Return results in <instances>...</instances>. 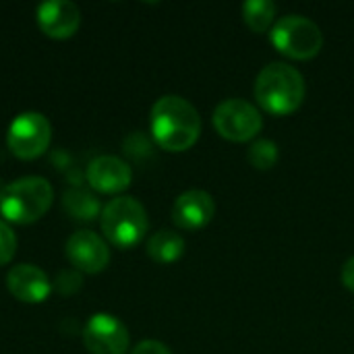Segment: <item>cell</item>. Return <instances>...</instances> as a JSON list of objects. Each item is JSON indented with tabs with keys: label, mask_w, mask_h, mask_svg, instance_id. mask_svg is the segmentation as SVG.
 <instances>
[{
	"label": "cell",
	"mask_w": 354,
	"mask_h": 354,
	"mask_svg": "<svg viewBox=\"0 0 354 354\" xmlns=\"http://www.w3.org/2000/svg\"><path fill=\"white\" fill-rule=\"evenodd\" d=\"M131 354H172L170 353V348L166 346V344H162V342H158V340H143V342H139Z\"/></svg>",
	"instance_id": "cell-19"
},
{
	"label": "cell",
	"mask_w": 354,
	"mask_h": 354,
	"mask_svg": "<svg viewBox=\"0 0 354 354\" xmlns=\"http://www.w3.org/2000/svg\"><path fill=\"white\" fill-rule=\"evenodd\" d=\"M153 141L172 153L191 149L201 135V116L197 108L180 95H162L151 106L149 118Z\"/></svg>",
	"instance_id": "cell-1"
},
{
	"label": "cell",
	"mask_w": 354,
	"mask_h": 354,
	"mask_svg": "<svg viewBox=\"0 0 354 354\" xmlns=\"http://www.w3.org/2000/svg\"><path fill=\"white\" fill-rule=\"evenodd\" d=\"M6 286H8V292L17 301L29 303V305L44 303L52 292V284H50L48 274L44 270H39L37 266H31V263L15 266L6 276Z\"/></svg>",
	"instance_id": "cell-13"
},
{
	"label": "cell",
	"mask_w": 354,
	"mask_h": 354,
	"mask_svg": "<svg viewBox=\"0 0 354 354\" xmlns=\"http://www.w3.org/2000/svg\"><path fill=\"white\" fill-rule=\"evenodd\" d=\"M100 226L104 236L116 249L137 247L149 228L147 212L135 197H114L100 216Z\"/></svg>",
	"instance_id": "cell-4"
},
{
	"label": "cell",
	"mask_w": 354,
	"mask_h": 354,
	"mask_svg": "<svg viewBox=\"0 0 354 354\" xmlns=\"http://www.w3.org/2000/svg\"><path fill=\"white\" fill-rule=\"evenodd\" d=\"M62 207L71 218L83 222H91L97 216H102L100 201L85 189H68L62 197Z\"/></svg>",
	"instance_id": "cell-15"
},
{
	"label": "cell",
	"mask_w": 354,
	"mask_h": 354,
	"mask_svg": "<svg viewBox=\"0 0 354 354\" xmlns=\"http://www.w3.org/2000/svg\"><path fill=\"white\" fill-rule=\"evenodd\" d=\"M147 255L151 261L160 266L176 263L185 255V239L168 228H162L153 232L147 241Z\"/></svg>",
	"instance_id": "cell-14"
},
{
	"label": "cell",
	"mask_w": 354,
	"mask_h": 354,
	"mask_svg": "<svg viewBox=\"0 0 354 354\" xmlns=\"http://www.w3.org/2000/svg\"><path fill=\"white\" fill-rule=\"evenodd\" d=\"M212 122L218 135L232 143L253 141L263 127L259 110L251 102L241 97H228L220 102L214 110Z\"/></svg>",
	"instance_id": "cell-6"
},
{
	"label": "cell",
	"mask_w": 354,
	"mask_h": 354,
	"mask_svg": "<svg viewBox=\"0 0 354 354\" xmlns=\"http://www.w3.org/2000/svg\"><path fill=\"white\" fill-rule=\"evenodd\" d=\"M216 216V201L207 191L191 189L176 197L172 205V222L185 232H197L205 228Z\"/></svg>",
	"instance_id": "cell-10"
},
{
	"label": "cell",
	"mask_w": 354,
	"mask_h": 354,
	"mask_svg": "<svg viewBox=\"0 0 354 354\" xmlns=\"http://www.w3.org/2000/svg\"><path fill=\"white\" fill-rule=\"evenodd\" d=\"M15 253H17V234L4 220H0V266L10 263Z\"/></svg>",
	"instance_id": "cell-18"
},
{
	"label": "cell",
	"mask_w": 354,
	"mask_h": 354,
	"mask_svg": "<svg viewBox=\"0 0 354 354\" xmlns=\"http://www.w3.org/2000/svg\"><path fill=\"white\" fill-rule=\"evenodd\" d=\"M270 41L286 58L311 60L324 48V33L315 21L303 15H286L274 23Z\"/></svg>",
	"instance_id": "cell-5"
},
{
	"label": "cell",
	"mask_w": 354,
	"mask_h": 354,
	"mask_svg": "<svg viewBox=\"0 0 354 354\" xmlns=\"http://www.w3.org/2000/svg\"><path fill=\"white\" fill-rule=\"evenodd\" d=\"M52 141V124L39 112L19 114L6 133V145L10 153L19 160L39 158Z\"/></svg>",
	"instance_id": "cell-7"
},
{
	"label": "cell",
	"mask_w": 354,
	"mask_h": 354,
	"mask_svg": "<svg viewBox=\"0 0 354 354\" xmlns=\"http://www.w3.org/2000/svg\"><path fill=\"white\" fill-rule=\"evenodd\" d=\"M83 344L91 354H127L131 336L118 317L110 313H95L85 324Z\"/></svg>",
	"instance_id": "cell-8"
},
{
	"label": "cell",
	"mask_w": 354,
	"mask_h": 354,
	"mask_svg": "<svg viewBox=\"0 0 354 354\" xmlns=\"http://www.w3.org/2000/svg\"><path fill=\"white\" fill-rule=\"evenodd\" d=\"M280 151L278 145L270 139H257L247 151V160L255 170H272L278 164Z\"/></svg>",
	"instance_id": "cell-17"
},
{
	"label": "cell",
	"mask_w": 354,
	"mask_h": 354,
	"mask_svg": "<svg viewBox=\"0 0 354 354\" xmlns=\"http://www.w3.org/2000/svg\"><path fill=\"white\" fill-rule=\"evenodd\" d=\"M342 284L354 292V257H351L344 266H342Z\"/></svg>",
	"instance_id": "cell-20"
},
{
	"label": "cell",
	"mask_w": 354,
	"mask_h": 354,
	"mask_svg": "<svg viewBox=\"0 0 354 354\" xmlns=\"http://www.w3.org/2000/svg\"><path fill=\"white\" fill-rule=\"evenodd\" d=\"M253 93L268 114L288 116L305 102V77L288 62H270L259 71Z\"/></svg>",
	"instance_id": "cell-2"
},
{
	"label": "cell",
	"mask_w": 354,
	"mask_h": 354,
	"mask_svg": "<svg viewBox=\"0 0 354 354\" xmlns=\"http://www.w3.org/2000/svg\"><path fill=\"white\" fill-rule=\"evenodd\" d=\"M54 201L52 185L41 176H23L0 191V214L6 222L27 226L48 214Z\"/></svg>",
	"instance_id": "cell-3"
},
{
	"label": "cell",
	"mask_w": 354,
	"mask_h": 354,
	"mask_svg": "<svg viewBox=\"0 0 354 354\" xmlns=\"http://www.w3.org/2000/svg\"><path fill=\"white\" fill-rule=\"evenodd\" d=\"M71 266L83 274H100L110 263V249L102 236L91 230H77L68 236L64 247Z\"/></svg>",
	"instance_id": "cell-9"
},
{
	"label": "cell",
	"mask_w": 354,
	"mask_h": 354,
	"mask_svg": "<svg viewBox=\"0 0 354 354\" xmlns=\"http://www.w3.org/2000/svg\"><path fill=\"white\" fill-rule=\"evenodd\" d=\"M37 25L52 39H68L81 25V10L68 0H50L37 8Z\"/></svg>",
	"instance_id": "cell-12"
},
{
	"label": "cell",
	"mask_w": 354,
	"mask_h": 354,
	"mask_svg": "<svg viewBox=\"0 0 354 354\" xmlns=\"http://www.w3.org/2000/svg\"><path fill=\"white\" fill-rule=\"evenodd\" d=\"M85 176L89 187L97 193L114 195L131 187L133 170L124 160L116 156H97L89 162Z\"/></svg>",
	"instance_id": "cell-11"
},
{
	"label": "cell",
	"mask_w": 354,
	"mask_h": 354,
	"mask_svg": "<svg viewBox=\"0 0 354 354\" xmlns=\"http://www.w3.org/2000/svg\"><path fill=\"white\" fill-rule=\"evenodd\" d=\"M276 4L270 0H249L243 4V19L255 33H266L276 23Z\"/></svg>",
	"instance_id": "cell-16"
}]
</instances>
